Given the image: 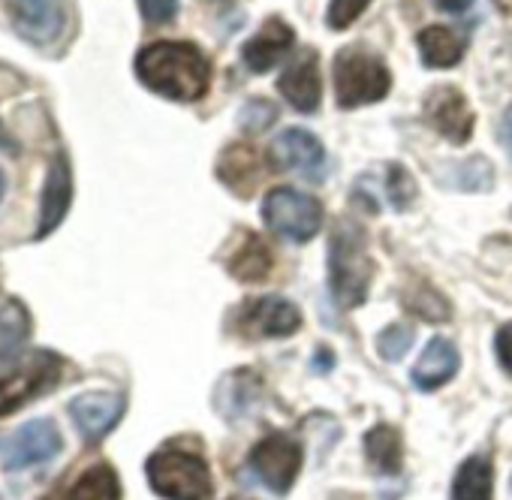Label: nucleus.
I'll return each instance as SVG.
<instances>
[{"mask_svg": "<svg viewBox=\"0 0 512 500\" xmlns=\"http://www.w3.org/2000/svg\"><path fill=\"white\" fill-rule=\"evenodd\" d=\"M136 76L160 97L193 103L211 85L205 55L190 43H151L136 55Z\"/></svg>", "mask_w": 512, "mask_h": 500, "instance_id": "nucleus-1", "label": "nucleus"}, {"mask_svg": "<svg viewBox=\"0 0 512 500\" xmlns=\"http://www.w3.org/2000/svg\"><path fill=\"white\" fill-rule=\"evenodd\" d=\"M371 257L356 223H338L329 241V284L341 308H359L371 287Z\"/></svg>", "mask_w": 512, "mask_h": 500, "instance_id": "nucleus-2", "label": "nucleus"}, {"mask_svg": "<svg viewBox=\"0 0 512 500\" xmlns=\"http://www.w3.org/2000/svg\"><path fill=\"white\" fill-rule=\"evenodd\" d=\"M389 85H392V76L377 55H371L359 46H350L335 58L338 106L356 109V106L377 103L389 94Z\"/></svg>", "mask_w": 512, "mask_h": 500, "instance_id": "nucleus-3", "label": "nucleus"}, {"mask_svg": "<svg viewBox=\"0 0 512 500\" xmlns=\"http://www.w3.org/2000/svg\"><path fill=\"white\" fill-rule=\"evenodd\" d=\"M148 482L166 500H208L211 473L199 455L160 449L148 458Z\"/></svg>", "mask_w": 512, "mask_h": 500, "instance_id": "nucleus-4", "label": "nucleus"}, {"mask_svg": "<svg viewBox=\"0 0 512 500\" xmlns=\"http://www.w3.org/2000/svg\"><path fill=\"white\" fill-rule=\"evenodd\" d=\"M263 220L275 235L305 244L317 235L323 223V205L302 190L278 187L263 202Z\"/></svg>", "mask_w": 512, "mask_h": 500, "instance_id": "nucleus-5", "label": "nucleus"}, {"mask_svg": "<svg viewBox=\"0 0 512 500\" xmlns=\"http://www.w3.org/2000/svg\"><path fill=\"white\" fill-rule=\"evenodd\" d=\"M61 371H64V362L55 353L40 350V353L22 356L10 374L0 377V416H7L19 410L22 404L34 401L37 395H46L49 389H55V383L61 380Z\"/></svg>", "mask_w": 512, "mask_h": 500, "instance_id": "nucleus-6", "label": "nucleus"}, {"mask_svg": "<svg viewBox=\"0 0 512 500\" xmlns=\"http://www.w3.org/2000/svg\"><path fill=\"white\" fill-rule=\"evenodd\" d=\"M250 467L275 494H287L302 467V446L287 434H269L250 452Z\"/></svg>", "mask_w": 512, "mask_h": 500, "instance_id": "nucleus-7", "label": "nucleus"}, {"mask_svg": "<svg viewBox=\"0 0 512 500\" xmlns=\"http://www.w3.org/2000/svg\"><path fill=\"white\" fill-rule=\"evenodd\" d=\"M7 16L16 34L34 46H46L64 31V4L61 0H4Z\"/></svg>", "mask_w": 512, "mask_h": 500, "instance_id": "nucleus-8", "label": "nucleus"}, {"mask_svg": "<svg viewBox=\"0 0 512 500\" xmlns=\"http://www.w3.org/2000/svg\"><path fill=\"white\" fill-rule=\"evenodd\" d=\"M61 452V434L55 422L49 419H34L25 422L7 443L4 449V467L7 470H25L34 464H46Z\"/></svg>", "mask_w": 512, "mask_h": 500, "instance_id": "nucleus-9", "label": "nucleus"}, {"mask_svg": "<svg viewBox=\"0 0 512 500\" xmlns=\"http://www.w3.org/2000/svg\"><path fill=\"white\" fill-rule=\"evenodd\" d=\"M238 317H241V332L256 338H284L302 326L299 308L281 296H263L244 302L238 308Z\"/></svg>", "mask_w": 512, "mask_h": 500, "instance_id": "nucleus-10", "label": "nucleus"}, {"mask_svg": "<svg viewBox=\"0 0 512 500\" xmlns=\"http://www.w3.org/2000/svg\"><path fill=\"white\" fill-rule=\"evenodd\" d=\"M70 416L88 443L103 440L124 416V398L118 392H85L73 398Z\"/></svg>", "mask_w": 512, "mask_h": 500, "instance_id": "nucleus-11", "label": "nucleus"}, {"mask_svg": "<svg viewBox=\"0 0 512 500\" xmlns=\"http://www.w3.org/2000/svg\"><path fill=\"white\" fill-rule=\"evenodd\" d=\"M278 91L299 112H314L320 106V58L311 49H299L278 79Z\"/></svg>", "mask_w": 512, "mask_h": 500, "instance_id": "nucleus-12", "label": "nucleus"}, {"mask_svg": "<svg viewBox=\"0 0 512 500\" xmlns=\"http://www.w3.org/2000/svg\"><path fill=\"white\" fill-rule=\"evenodd\" d=\"M425 115L431 127L455 145L467 142L473 133V112L455 88L431 91V97L425 100Z\"/></svg>", "mask_w": 512, "mask_h": 500, "instance_id": "nucleus-13", "label": "nucleus"}, {"mask_svg": "<svg viewBox=\"0 0 512 500\" xmlns=\"http://www.w3.org/2000/svg\"><path fill=\"white\" fill-rule=\"evenodd\" d=\"M323 145L317 136H311L308 130H284L272 148H269V160L275 169L281 172H305L314 175L323 166Z\"/></svg>", "mask_w": 512, "mask_h": 500, "instance_id": "nucleus-14", "label": "nucleus"}, {"mask_svg": "<svg viewBox=\"0 0 512 500\" xmlns=\"http://www.w3.org/2000/svg\"><path fill=\"white\" fill-rule=\"evenodd\" d=\"M293 40H296V34L290 25H284L281 19H269L260 28V34L244 43L241 58L250 73H269L293 49Z\"/></svg>", "mask_w": 512, "mask_h": 500, "instance_id": "nucleus-15", "label": "nucleus"}, {"mask_svg": "<svg viewBox=\"0 0 512 500\" xmlns=\"http://www.w3.org/2000/svg\"><path fill=\"white\" fill-rule=\"evenodd\" d=\"M73 199V175H70V163L64 154H55L49 175H46V187H43V205H40V226L34 238H46L49 232L58 229V223L64 220L67 208Z\"/></svg>", "mask_w": 512, "mask_h": 500, "instance_id": "nucleus-16", "label": "nucleus"}, {"mask_svg": "<svg viewBox=\"0 0 512 500\" xmlns=\"http://www.w3.org/2000/svg\"><path fill=\"white\" fill-rule=\"evenodd\" d=\"M458 371V350L446 341V338H434L425 353L419 356V362L413 365V383L422 392H431L437 386H443L446 380H452Z\"/></svg>", "mask_w": 512, "mask_h": 500, "instance_id": "nucleus-17", "label": "nucleus"}, {"mask_svg": "<svg viewBox=\"0 0 512 500\" xmlns=\"http://www.w3.org/2000/svg\"><path fill=\"white\" fill-rule=\"evenodd\" d=\"M46 500H121L118 473L109 464H94L79 473L67 488L52 491Z\"/></svg>", "mask_w": 512, "mask_h": 500, "instance_id": "nucleus-18", "label": "nucleus"}, {"mask_svg": "<svg viewBox=\"0 0 512 500\" xmlns=\"http://www.w3.org/2000/svg\"><path fill=\"white\" fill-rule=\"evenodd\" d=\"M217 175L223 178L226 187H232L238 196H250L256 181H260V163H256V154L244 145H235L229 148L223 157H220V166H217Z\"/></svg>", "mask_w": 512, "mask_h": 500, "instance_id": "nucleus-19", "label": "nucleus"}, {"mask_svg": "<svg viewBox=\"0 0 512 500\" xmlns=\"http://www.w3.org/2000/svg\"><path fill=\"white\" fill-rule=\"evenodd\" d=\"M491 485H494V470H491L488 455H473L458 467L452 497L455 500H491Z\"/></svg>", "mask_w": 512, "mask_h": 500, "instance_id": "nucleus-20", "label": "nucleus"}, {"mask_svg": "<svg viewBox=\"0 0 512 500\" xmlns=\"http://www.w3.org/2000/svg\"><path fill=\"white\" fill-rule=\"evenodd\" d=\"M229 272L238 278V281H263L269 272H272V250L256 238V235H247L244 244L232 254L229 260Z\"/></svg>", "mask_w": 512, "mask_h": 500, "instance_id": "nucleus-21", "label": "nucleus"}, {"mask_svg": "<svg viewBox=\"0 0 512 500\" xmlns=\"http://www.w3.org/2000/svg\"><path fill=\"white\" fill-rule=\"evenodd\" d=\"M365 452L368 461L380 470V473H398L404 464V446H401V434L389 425H377L374 431H368L365 437Z\"/></svg>", "mask_w": 512, "mask_h": 500, "instance_id": "nucleus-22", "label": "nucleus"}, {"mask_svg": "<svg viewBox=\"0 0 512 500\" xmlns=\"http://www.w3.org/2000/svg\"><path fill=\"white\" fill-rule=\"evenodd\" d=\"M419 55L428 67H452L464 55V43L449 28H425L419 34Z\"/></svg>", "mask_w": 512, "mask_h": 500, "instance_id": "nucleus-23", "label": "nucleus"}, {"mask_svg": "<svg viewBox=\"0 0 512 500\" xmlns=\"http://www.w3.org/2000/svg\"><path fill=\"white\" fill-rule=\"evenodd\" d=\"M28 335V317L19 305L0 308V341H7V350L19 347ZM4 350V353H7Z\"/></svg>", "mask_w": 512, "mask_h": 500, "instance_id": "nucleus-24", "label": "nucleus"}, {"mask_svg": "<svg viewBox=\"0 0 512 500\" xmlns=\"http://www.w3.org/2000/svg\"><path fill=\"white\" fill-rule=\"evenodd\" d=\"M410 344H413V332H410L407 326H389V329L377 338V350H380V356L389 359V362H398V359L410 350Z\"/></svg>", "mask_w": 512, "mask_h": 500, "instance_id": "nucleus-25", "label": "nucleus"}, {"mask_svg": "<svg viewBox=\"0 0 512 500\" xmlns=\"http://www.w3.org/2000/svg\"><path fill=\"white\" fill-rule=\"evenodd\" d=\"M275 118H278V109H275L272 103H266V100H253V103H247V106L241 109V130H247V133H260V130H266Z\"/></svg>", "mask_w": 512, "mask_h": 500, "instance_id": "nucleus-26", "label": "nucleus"}, {"mask_svg": "<svg viewBox=\"0 0 512 500\" xmlns=\"http://www.w3.org/2000/svg\"><path fill=\"white\" fill-rule=\"evenodd\" d=\"M368 4H371V0H332V7H329V28L332 31L350 28L368 10Z\"/></svg>", "mask_w": 512, "mask_h": 500, "instance_id": "nucleus-27", "label": "nucleus"}, {"mask_svg": "<svg viewBox=\"0 0 512 500\" xmlns=\"http://www.w3.org/2000/svg\"><path fill=\"white\" fill-rule=\"evenodd\" d=\"M413 190H416V184L404 172V166L392 163V169H389V199L395 202V208H407V202L413 199Z\"/></svg>", "mask_w": 512, "mask_h": 500, "instance_id": "nucleus-28", "label": "nucleus"}, {"mask_svg": "<svg viewBox=\"0 0 512 500\" xmlns=\"http://www.w3.org/2000/svg\"><path fill=\"white\" fill-rule=\"evenodd\" d=\"M139 10H142L145 22L166 25L178 13V0H139Z\"/></svg>", "mask_w": 512, "mask_h": 500, "instance_id": "nucleus-29", "label": "nucleus"}, {"mask_svg": "<svg viewBox=\"0 0 512 500\" xmlns=\"http://www.w3.org/2000/svg\"><path fill=\"white\" fill-rule=\"evenodd\" d=\"M494 350H497V359H500L503 371L512 374V323L500 329V335H497V341H494Z\"/></svg>", "mask_w": 512, "mask_h": 500, "instance_id": "nucleus-30", "label": "nucleus"}, {"mask_svg": "<svg viewBox=\"0 0 512 500\" xmlns=\"http://www.w3.org/2000/svg\"><path fill=\"white\" fill-rule=\"evenodd\" d=\"M434 4H437L443 13H464V10L473 4V0H434Z\"/></svg>", "mask_w": 512, "mask_h": 500, "instance_id": "nucleus-31", "label": "nucleus"}, {"mask_svg": "<svg viewBox=\"0 0 512 500\" xmlns=\"http://www.w3.org/2000/svg\"><path fill=\"white\" fill-rule=\"evenodd\" d=\"M0 148H4V151H13V145H10V136L4 133V127H0Z\"/></svg>", "mask_w": 512, "mask_h": 500, "instance_id": "nucleus-32", "label": "nucleus"}, {"mask_svg": "<svg viewBox=\"0 0 512 500\" xmlns=\"http://www.w3.org/2000/svg\"><path fill=\"white\" fill-rule=\"evenodd\" d=\"M4 190H7V178H4V172H0V196H4Z\"/></svg>", "mask_w": 512, "mask_h": 500, "instance_id": "nucleus-33", "label": "nucleus"}, {"mask_svg": "<svg viewBox=\"0 0 512 500\" xmlns=\"http://www.w3.org/2000/svg\"><path fill=\"white\" fill-rule=\"evenodd\" d=\"M506 127H509V136H512V109L506 112Z\"/></svg>", "mask_w": 512, "mask_h": 500, "instance_id": "nucleus-34", "label": "nucleus"}]
</instances>
